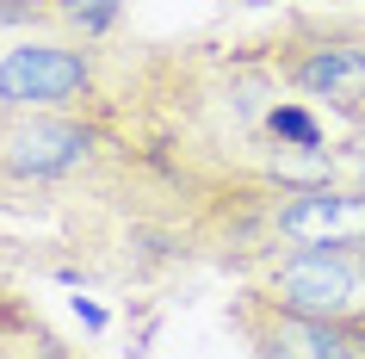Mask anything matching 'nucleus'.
I'll use <instances>...</instances> for the list:
<instances>
[{"mask_svg":"<svg viewBox=\"0 0 365 359\" xmlns=\"http://www.w3.org/2000/svg\"><path fill=\"white\" fill-rule=\"evenodd\" d=\"M50 19H56V31L99 38V31L118 19V0H50Z\"/></svg>","mask_w":365,"mask_h":359,"instance_id":"nucleus-6","label":"nucleus"},{"mask_svg":"<svg viewBox=\"0 0 365 359\" xmlns=\"http://www.w3.org/2000/svg\"><path fill=\"white\" fill-rule=\"evenodd\" d=\"M106 50L99 38L43 31L0 44V112H106Z\"/></svg>","mask_w":365,"mask_h":359,"instance_id":"nucleus-2","label":"nucleus"},{"mask_svg":"<svg viewBox=\"0 0 365 359\" xmlns=\"http://www.w3.org/2000/svg\"><path fill=\"white\" fill-rule=\"evenodd\" d=\"M0 6H13V0H0Z\"/></svg>","mask_w":365,"mask_h":359,"instance_id":"nucleus-8","label":"nucleus"},{"mask_svg":"<svg viewBox=\"0 0 365 359\" xmlns=\"http://www.w3.org/2000/svg\"><path fill=\"white\" fill-rule=\"evenodd\" d=\"M254 50L304 106L341 118L353 136L365 131V19L285 13L267 38H254Z\"/></svg>","mask_w":365,"mask_h":359,"instance_id":"nucleus-1","label":"nucleus"},{"mask_svg":"<svg viewBox=\"0 0 365 359\" xmlns=\"http://www.w3.org/2000/svg\"><path fill=\"white\" fill-rule=\"evenodd\" d=\"M50 359H87V353H75V347H68V340H62V347H56V353H50Z\"/></svg>","mask_w":365,"mask_h":359,"instance_id":"nucleus-7","label":"nucleus"},{"mask_svg":"<svg viewBox=\"0 0 365 359\" xmlns=\"http://www.w3.org/2000/svg\"><path fill=\"white\" fill-rule=\"evenodd\" d=\"M62 335L38 316V303L13 285H0V359H50Z\"/></svg>","mask_w":365,"mask_h":359,"instance_id":"nucleus-5","label":"nucleus"},{"mask_svg":"<svg viewBox=\"0 0 365 359\" xmlns=\"http://www.w3.org/2000/svg\"><path fill=\"white\" fill-rule=\"evenodd\" d=\"M230 328L242 335L248 359H365V322L304 316L248 285L230 298Z\"/></svg>","mask_w":365,"mask_h":359,"instance_id":"nucleus-4","label":"nucleus"},{"mask_svg":"<svg viewBox=\"0 0 365 359\" xmlns=\"http://www.w3.org/2000/svg\"><path fill=\"white\" fill-rule=\"evenodd\" d=\"M248 291L328 322H365V248H285L242 273Z\"/></svg>","mask_w":365,"mask_h":359,"instance_id":"nucleus-3","label":"nucleus"}]
</instances>
